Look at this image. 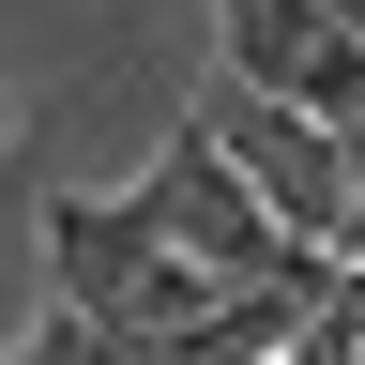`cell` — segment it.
Wrapping results in <instances>:
<instances>
[{
    "label": "cell",
    "instance_id": "obj_1",
    "mask_svg": "<svg viewBox=\"0 0 365 365\" xmlns=\"http://www.w3.org/2000/svg\"><path fill=\"white\" fill-rule=\"evenodd\" d=\"M122 198L153 213L168 244L213 274V289H304V304H335V289H350V259H335V244H304V228H274V198H259V182L198 137V107H182V137L122 182Z\"/></svg>",
    "mask_w": 365,
    "mask_h": 365
},
{
    "label": "cell",
    "instance_id": "obj_2",
    "mask_svg": "<svg viewBox=\"0 0 365 365\" xmlns=\"http://www.w3.org/2000/svg\"><path fill=\"white\" fill-rule=\"evenodd\" d=\"M46 289H61V304H91V319H107V335H137V350L228 304L213 274L182 259L153 213H137V198H46Z\"/></svg>",
    "mask_w": 365,
    "mask_h": 365
},
{
    "label": "cell",
    "instance_id": "obj_3",
    "mask_svg": "<svg viewBox=\"0 0 365 365\" xmlns=\"http://www.w3.org/2000/svg\"><path fill=\"white\" fill-rule=\"evenodd\" d=\"M213 76L274 91V107H319L350 137V107H365V0H213Z\"/></svg>",
    "mask_w": 365,
    "mask_h": 365
},
{
    "label": "cell",
    "instance_id": "obj_4",
    "mask_svg": "<svg viewBox=\"0 0 365 365\" xmlns=\"http://www.w3.org/2000/svg\"><path fill=\"white\" fill-rule=\"evenodd\" d=\"M198 137H213V153L274 198V228H304V244H350V137L319 122V107H274V91L213 76V91H198Z\"/></svg>",
    "mask_w": 365,
    "mask_h": 365
},
{
    "label": "cell",
    "instance_id": "obj_5",
    "mask_svg": "<svg viewBox=\"0 0 365 365\" xmlns=\"http://www.w3.org/2000/svg\"><path fill=\"white\" fill-rule=\"evenodd\" d=\"M304 335V289H228L213 319H182V335H153V365H274Z\"/></svg>",
    "mask_w": 365,
    "mask_h": 365
}]
</instances>
